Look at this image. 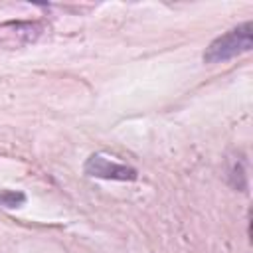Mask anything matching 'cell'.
<instances>
[{"mask_svg": "<svg viewBox=\"0 0 253 253\" xmlns=\"http://www.w3.org/2000/svg\"><path fill=\"white\" fill-rule=\"evenodd\" d=\"M251 45H253V26H251V22H245V24L229 30L227 34L215 38L208 45V49L204 53V61L206 63L225 61V59H231L235 55L249 51Z\"/></svg>", "mask_w": 253, "mask_h": 253, "instance_id": "cell-1", "label": "cell"}, {"mask_svg": "<svg viewBox=\"0 0 253 253\" xmlns=\"http://www.w3.org/2000/svg\"><path fill=\"white\" fill-rule=\"evenodd\" d=\"M26 204V194L20 190H0V206L2 208H20Z\"/></svg>", "mask_w": 253, "mask_h": 253, "instance_id": "cell-3", "label": "cell"}, {"mask_svg": "<svg viewBox=\"0 0 253 253\" xmlns=\"http://www.w3.org/2000/svg\"><path fill=\"white\" fill-rule=\"evenodd\" d=\"M85 174L91 178H101V180H121V182H132L138 178L136 168L111 160L105 154H91L83 166Z\"/></svg>", "mask_w": 253, "mask_h": 253, "instance_id": "cell-2", "label": "cell"}]
</instances>
